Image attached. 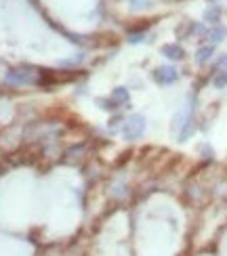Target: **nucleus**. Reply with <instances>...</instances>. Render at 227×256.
<instances>
[{"label": "nucleus", "mask_w": 227, "mask_h": 256, "mask_svg": "<svg viewBox=\"0 0 227 256\" xmlns=\"http://www.w3.org/2000/svg\"><path fill=\"white\" fill-rule=\"evenodd\" d=\"M145 128H147V122H145L143 116L141 114H133V116H126L124 118L120 134L126 138V141H139V138L145 134Z\"/></svg>", "instance_id": "obj_1"}, {"label": "nucleus", "mask_w": 227, "mask_h": 256, "mask_svg": "<svg viewBox=\"0 0 227 256\" xmlns=\"http://www.w3.org/2000/svg\"><path fill=\"white\" fill-rule=\"evenodd\" d=\"M151 80H154L158 86H170L179 80V70L175 66H160V68H154L151 72Z\"/></svg>", "instance_id": "obj_2"}, {"label": "nucleus", "mask_w": 227, "mask_h": 256, "mask_svg": "<svg viewBox=\"0 0 227 256\" xmlns=\"http://www.w3.org/2000/svg\"><path fill=\"white\" fill-rule=\"evenodd\" d=\"M198 130V122H196V114H191V116H187V120L183 122V126L179 128V132H177V141L179 143H185L187 138H191L193 136V132Z\"/></svg>", "instance_id": "obj_3"}, {"label": "nucleus", "mask_w": 227, "mask_h": 256, "mask_svg": "<svg viewBox=\"0 0 227 256\" xmlns=\"http://www.w3.org/2000/svg\"><path fill=\"white\" fill-rule=\"evenodd\" d=\"M160 52L168 61H181L183 57H185V50H183V46L177 44V42H168V44H164V46L160 48Z\"/></svg>", "instance_id": "obj_4"}, {"label": "nucleus", "mask_w": 227, "mask_h": 256, "mask_svg": "<svg viewBox=\"0 0 227 256\" xmlns=\"http://www.w3.org/2000/svg\"><path fill=\"white\" fill-rule=\"evenodd\" d=\"M225 38H227V28L225 26H212L210 30H208V34H206V44H210V46H217V44H221V42H225Z\"/></svg>", "instance_id": "obj_5"}, {"label": "nucleus", "mask_w": 227, "mask_h": 256, "mask_svg": "<svg viewBox=\"0 0 227 256\" xmlns=\"http://www.w3.org/2000/svg\"><path fill=\"white\" fill-rule=\"evenodd\" d=\"M110 97L114 99V103L118 105V108H126L128 103H131V90H128L126 86H114L112 92H110Z\"/></svg>", "instance_id": "obj_6"}, {"label": "nucleus", "mask_w": 227, "mask_h": 256, "mask_svg": "<svg viewBox=\"0 0 227 256\" xmlns=\"http://www.w3.org/2000/svg\"><path fill=\"white\" fill-rule=\"evenodd\" d=\"M221 6L219 4H210L206 10H204V21H206L208 26H219V21H221Z\"/></svg>", "instance_id": "obj_7"}, {"label": "nucleus", "mask_w": 227, "mask_h": 256, "mask_svg": "<svg viewBox=\"0 0 227 256\" xmlns=\"http://www.w3.org/2000/svg\"><path fill=\"white\" fill-rule=\"evenodd\" d=\"M212 55H214V46L202 44V46H198V50H196V63H198V66H204V63H208V61L212 59Z\"/></svg>", "instance_id": "obj_8"}, {"label": "nucleus", "mask_w": 227, "mask_h": 256, "mask_svg": "<svg viewBox=\"0 0 227 256\" xmlns=\"http://www.w3.org/2000/svg\"><path fill=\"white\" fill-rule=\"evenodd\" d=\"M124 118H126V116H124L122 112L112 114L110 122H107V130H110L112 134H120V130H122V124H124Z\"/></svg>", "instance_id": "obj_9"}, {"label": "nucleus", "mask_w": 227, "mask_h": 256, "mask_svg": "<svg viewBox=\"0 0 227 256\" xmlns=\"http://www.w3.org/2000/svg\"><path fill=\"white\" fill-rule=\"evenodd\" d=\"M97 105H99V110H101V112L110 114V116L120 112V108H118V105L114 103V99L110 97V94H107V97H99V99H97Z\"/></svg>", "instance_id": "obj_10"}, {"label": "nucleus", "mask_w": 227, "mask_h": 256, "mask_svg": "<svg viewBox=\"0 0 227 256\" xmlns=\"http://www.w3.org/2000/svg\"><path fill=\"white\" fill-rule=\"evenodd\" d=\"M212 86L219 88V90L227 88V72L225 70H214V74H212Z\"/></svg>", "instance_id": "obj_11"}, {"label": "nucleus", "mask_w": 227, "mask_h": 256, "mask_svg": "<svg viewBox=\"0 0 227 256\" xmlns=\"http://www.w3.org/2000/svg\"><path fill=\"white\" fill-rule=\"evenodd\" d=\"M200 158H202V160H212V158H214V149H212L208 143H202V145H200Z\"/></svg>", "instance_id": "obj_12"}, {"label": "nucleus", "mask_w": 227, "mask_h": 256, "mask_svg": "<svg viewBox=\"0 0 227 256\" xmlns=\"http://www.w3.org/2000/svg\"><path fill=\"white\" fill-rule=\"evenodd\" d=\"M131 6L141 10V8H147L149 6V0H131Z\"/></svg>", "instance_id": "obj_13"}, {"label": "nucleus", "mask_w": 227, "mask_h": 256, "mask_svg": "<svg viewBox=\"0 0 227 256\" xmlns=\"http://www.w3.org/2000/svg\"><path fill=\"white\" fill-rule=\"evenodd\" d=\"M214 70H225L227 72V52L217 59V63H214Z\"/></svg>", "instance_id": "obj_14"}, {"label": "nucleus", "mask_w": 227, "mask_h": 256, "mask_svg": "<svg viewBox=\"0 0 227 256\" xmlns=\"http://www.w3.org/2000/svg\"><path fill=\"white\" fill-rule=\"evenodd\" d=\"M214 2H217V0H214Z\"/></svg>", "instance_id": "obj_15"}]
</instances>
